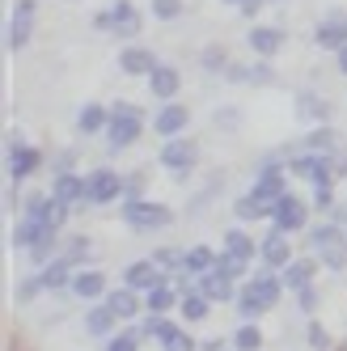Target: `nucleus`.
I'll list each match as a JSON object with an SVG mask.
<instances>
[{
  "label": "nucleus",
  "mask_w": 347,
  "mask_h": 351,
  "mask_svg": "<svg viewBox=\"0 0 347 351\" xmlns=\"http://www.w3.org/2000/svg\"><path fill=\"white\" fill-rule=\"evenodd\" d=\"M157 64H161V60L148 51V47H140V43H128V47L119 51V72H123V77H144V81H148Z\"/></svg>",
  "instance_id": "obj_16"
},
{
  "label": "nucleus",
  "mask_w": 347,
  "mask_h": 351,
  "mask_svg": "<svg viewBox=\"0 0 347 351\" xmlns=\"http://www.w3.org/2000/svg\"><path fill=\"white\" fill-rule=\"evenodd\" d=\"M178 313H182V322H204V317L212 313V300L195 288V292H187V296L178 300Z\"/></svg>",
  "instance_id": "obj_32"
},
{
  "label": "nucleus",
  "mask_w": 347,
  "mask_h": 351,
  "mask_svg": "<svg viewBox=\"0 0 347 351\" xmlns=\"http://www.w3.org/2000/svg\"><path fill=\"white\" fill-rule=\"evenodd\" d=\"M34 21H38V0H17L9 17V51H26V43L34 38Z\"/></svg>",
  "instance_id": "obj_13"
},
{
  "label": "nucleus",
  "mask_w": 347,
  "mask_h": 351,
  "mask_svg": "<svg viewBox=\"0 0 347 351\" xmlns=\"http://www.w3.org/2000/svg\"><path fill=\"white\" fill-rule=\"evenodd\" d=\"M280 275H284V288L301 292V288H309V284H313V275H318V258H292Z\"/></svg>",
  "instance_id": "obj_26"
},
{
  "label": "nucleus",
  "mask_w": 347,
  "mask_h": 351,
  "mask_svg": "<svg viewBox=\"0 0 347 351\" xmlns=\"http://www.w3.org/2000/svg\"><path fill=\"white\" fill-rule=\"evenodd\" d=\"M51 195L60 199V204H85V195H89V178H81V173H72V169H64V173H56V186H51Z\"/></svg>",
  "instance_id": "obj_24"
},
{
  "label": "nucleus",
  "mask_w": 347,
  "mask_h": 351,
  "mask_svg": "<svg viewBox=\"0 0 347 351\" xmlns=\"http://www.w3.org/2000/svg\"><path fill=\"white\" fill-rule=\"evenodd\" d=\"M93 26L102 30V34H119V38H136L140 34V26H144V17H140V9L132 5V0H115L110 9H97L93 13Z\"/></svg>",
  "instance_id": "obj_4"
},
{
  "label": "nucleus",
  "mask_w": 347,
  "mask_h": 351,
  "mask_svg": "<svg viewBox=\"0 0 347 351\" xmlns=\"http://www.w3.org/2000/svg\"><path fill=\"white\" fill-rule=\"evenodd\" d=\"M347 229L339 224H313L309 229V241L318 245V258L326 263V271H347Z\"/></svg>",
  "instance_id": "obj_7"
},
{
  "label": "nucleus",
  "mask_w": 347,
  "mask_h": 351,
  "mask_svg": "<svg viewBox=\"0 0 347 351\" xmlns=\"http://www.w3.org/2000/svg\"><path fill=\"white\" fill-rule=\"evenodd\" d=\"M313 204H318V208H335V191H331V182L313 186Z\"/></svg>",
  "instance_id": "obj_42"
},
{
  "label": "nucleus",
  "mask_w": 347,
  "mask_h": 351,
  "mask_svg": "<svg viewBox=\"0 0 347 351\" xmlns=\"http://www.w3.org/2000/svg\"><path fill=\"white\" fill-rule=\"evenodd\" d=\"M259 258H263V267H267V271H284V267L292 263V245H288V233L271 229V233L259 241Z\"/></svg>",
  "instance_id": "obj_18"
},
{
  "label": "nucleus",
  "mask_w": 347,
  "mask_h": 351,
  "mask_svg": "<svg viewBox=\"0 0 347 351\" xmlns=\"http://www.w3.org/2000/svg\"><path fill=\"white\" fill-rule=\"evenodd\" d=\"M233 347L237 351H259L263 347V330H259L254 322H241L237 330H233Z\"/></svg>",
  "instance_id": "obj_34"
},
{
  "label": "nucleus",
  "mask_w": 347,
  "mask_h": 351,
  "mask_svg": "<svg viewBox=\"0 0 347 351\" xmlns=\"http://www.w3.org/2000/svg\"><path fill=\"white\" fill-rule=\"evenodd\" d=\"M51 254H56V237H47L43 245H34V250H30V258H34V267H43V263L51 258Z\"/></svg>",
  "instance_id": "obj_39"
},
{
  "label": "nucleus",
  "mask_w": 347,
  "mask_h": 351,
  "mask_svg": "<svg viewBox=\"0 0 347 351\" xmlns=\"http://www.w3.org/2000/svg\"><path fill=\"white\" fill-rule=\"evenodd\" d=\"M119 216H123V224H128V229H136V233H157V229H165V224L174 220V212H169L165 204H157V199H144V195L123 199Z\"/></svg>",
  "instance_id": "obj_3"
},
{
  "label": "nucleus",
  "mask_w": 347,
  "mask_h": 351,
  "mask_svg": "<svg viewBox=\"0 0 347 351\" xmlns=\"http://www.w3.org/2000/svg\"><path fill=\"white\" fill-rule=\"evenodd\" d=\"M220 5H229V9H241V5H246V0H220Z\"/></svg>",
  "instance_id": "obj_46"
},
{
  "label": "nucleus",
  "mask_w": 347,
  "mask_h": 351,
  "mask_svg": "<svg viewBox=\"0 0 347 351\" xmlns=\"http://www.w3.org/2000/svg\"><path fill=\"white\" fill-rule=\"evenodd\" d=\"M115 322H119V313L102 300V305H93V309L85 313V330H89L93 339H110V335H115Z\"/></svg>",
  "instance_id": "obj_27"
},
{
  "label": "nucleus",
  "mask_w": 347,
  "mask_h": 351,
  "mask_svg": "<svg viewBox=\"0 0 347 351\" xmlns=\"http://www.w3.org/2000/svg\"><path fill=\"white\" fill-rule=\"evenodd\" d=\"M191 128V110L182 102H161V110L153 114V132L161 140H174V136H182Z\"/></svg>",
  "instance_id": "obj_15"
},
{
  "label": "nucleus",
  "mask_w": 347,
  "mask_h": 351,
  "mask_svg": "<svg viewBox=\"0 0 347 351\" xmlns=\"http://www.w3.org/2000/svg\"><path fill=\"white\" fill-rule=\"evenodd\" d=\"M123 191H128L123 173L110 169V165H102V169H93V173H89V195H85V204L106 208V204H115V199H123Z\"/></svg>",
  "instance_id": "obj_12"
},
{
  "label": "nucleus",
  "mask_w": 347,
  "mask_h": 351,
  "mask_svg": "<svg viewBox=\"0 0 347 351\" xmlns=\"http://www.w3.org/2000/svg\"><path fill=\"white\" fill-rule=\"evenodd\" d=\"M123 284L136 288V292H153L157 284H165V280H161V263H157V258L128 263V267H123Z\"/></svg>",
  "instance_id": "obj_19"
},
{
  "label": "nucleus",
  "mask_w": 347,
  "mask_h": 351,
  "mask_svg": "<svg viewBox=\"0 0 347 351\" xmlns=\"http://www.w3.org/2000/svg\"><path fill=\"white\" fill-rule=\"evenodd\" d=\"M178 300L182 296H178V288H174V284H157L153 292H144V309L161 317V313H169L174 305H178Z\"/></svg>",
  "instance_id": "obj_31"
},
{
  "label": "nucleus",
  "mask_w": 347,
  "mask_h": 351,
  "mask_svg": "<svg viewBox=\"0 0 347 351\" xmlns=\"http://www.w3.org/2000/svg\"><path fill=\"white\" fill-rule=\"evenodd\" d=\"M246 43H250V51H254L259 60H276V56L284 51L288 34H284V26H267V21H254V26L246 30Z\"/></svg>",
  "instance_id": "obj_14"
},
{
  "label": "nucleus",
  "mask_w": 347,
  "mask_h": 351,
  "mask_svg": "<svg viewBox=\"0 0 347 351\" xmlns=\"http://www.w3.org/2000/svg\"><path fill=\"white\" fill-rule=\"evenodd\" d=\"M305 220H309V204H305L301 195H292V191H284L276 199V208H271V229H280V233L305 229Z\"/></svg>",
  "instance_id": "obj_11"
},
{
  "label": "nucleus",
  "mask_w": 347,
  "mask_h": 351,
  "mask_svg": "<svg viewBox=\"0 0 347 351\" xmlns=\"http://www.w3.org/2000/svg\"><path fill=\"white\" fill-rule=\"evenodd\" d=\"M288 173L305 178L309 186L335 182V153H313V148H305V153H296V157L288 161Z\"/></svg>",
  "instance_id": "obj_10"
},
{
  "label": "nucleus",
  "mask_w": 347,
  "mask_h": 351,
  "mask_svg": "<svg viewBox=\"0 0 347 351\" xmlns=\"http://www.w3.org/2000/svg\"><path fill=\"white\" fill-rule=\"evenodd\" d=\"M313 43L318 47H326V51H339V47L347 43V17H326V21H318L313 26Z\"/></svg>",
  "instance_id": "obj_25"
},
{
  "label": "nucleus",
  "mask_w": 347,
  "mask_h": 351,
  "mask_svg": "<svg viewBox=\"0 0 347 351\" xmlns=\"http://www.w3.org/2000/svg\"><path fill=\"white\" fill-rule=\"evenodd\" d=\"M305 148H313V153H335V132L326 123H318V128L305 136Z\"/></svg>",
  "instance_id": "obj_36"
},
{
  "label": "nucleus",
  "mask_w": 347,
  "mask_h": 351,
  "mask_svg": "<svg viewBox=\"0 0 347 351\" xmlns=\"http://www.w3.org/2000/svg\"><path fill=\"white\" fill-rule=\"evenodd\" d=\"M271 208H276V199L259 195L254 186L233 199V216H237V220H271Z\"/></svg>",
  "instance_id": "obj_21"
},
{
  "label": "nucleus",
  "mask_w": 347,
  "mask_h": 351,
  "mask_svg": "<svg viewBox=\"0 0 347 351\" xmlns=\"http://www.w3.org/2000/svg\"><path fill=\"white\" fill-rule=\"evenodd\" d=\"M110 128H106V144L115 148V153H123V148H132L140 136H144V119L136 106H110Z\"/></svg>",
  "instance_id": "obj_8"
},
{
  "label": "nucleus",
  "mask_w": 347,
  "mask_h": 351,
  "mask_svg": "<svg viewBox=\"0 0 347 351\" xmlns=\"http://www.w3.org/2000/svg\"><path fill=\"white\" fill-rule=\"evenodd\" d=\"M296 114L313 119V123H326V102H322L318 93H296Z\"/></svg>",
  "instance_id": "obj_33"
},
{
  "label": "nucleus",
  "mask_w": 347,
  "mask_h": 351,
  "mask_svg": "<svg viewBox=\"0 0 347 351\" xmlns=\"http://www.w3.org/2000/svg\"><path fill=\"white\" fill-rule=\"evenodd\" d=\"M296 305H301V313H313V309H318V292H313V284L296 292Z\"/></svg>",
  "instance_id": "obj_41"
},
{
  "label": "nucleus",
  "mask_w": 347,
  "mask_h": 351,
  "mask_svg": "<svg viewBox=\"0 0 347 351\" xmlns=\"http://www.w3.org/2000/svg\"><path fill=\"white\" fill-rule=\"evenodd\" d=\"M161 267H182V258H187V250H182V254H178V250H157V254H153Z\"/></svg>",
  "instance_id": "obj_43"
},
{
  "label": "nucleus",
  "mask_w": 347,
  "mask_h": 351,
  "mask_svg": "<svg viewBox=\"0 0 347 351\" xmlns=\"http://www.w3.org/2000/svg\"><path fill=\"white\" fill-rule=\"evenodd\" d=\"M309 343H313L318 351H326V347H331V339H326V326H322V322H309Z\"/></svg>",
  "instance_id": "obj_40"
},
{
  "label": "nucleus",
  "mask_w": 347,
  "mask_h": 351,
  "mask_svg": "<svg viewBox=\"0 0 347 351\" xmlns=\"http://www.w3.org/2000/svg\"><path fill=\"white\" fill-rule=\"evenodd\" d=\"M335 68H339V72H343V77H347V43H343V47H339V51H335Z\"/></svg>",
  "instance_id": "obj_45"
},
{
  "label": "nucleus",
  "mask_w": 347,
  "mask_h": 351,
  "mask_svg": "<svg viewBox=\"0 0 347 351\" xmlns=\"http://www.w3.org/2000/svg\"><path fill=\"white\" fill-rule=\"evenodd\" d=\"M259 9H263V0H246L237 13H241V17H259Z\"/></svg>",
  "instance_id": "obj_44"
},
{
  "label": "nucleus",
  "mask_w": 347,
  "mask_h": 351,
  "mask_svg": "<svg viewBox=\"0 0 347 351\" xmlns=\"http://www.w3.org/2000/svg\"><path fill=\"white\" fill-rule=\"evenodd\" d=\"M200 68H204V72H216V77H225V68H229V60H225V47H204Z\"/></svg>",
  "instance_id": "obj_37"
},
{
  "label": "nucleus",
  "mask_w": 347,
  "mask_h": 351,
  "mask_svg": "<svg viewBox=\"0 0 347 351\" xmlns=\"http://www.w3.org/2000/svg\"><path fill=\"white\" fill-rule=\"evenodd\" d=\"M157 165L169 173V178L187 182L195 165H200V148H195L187 136H174V140H161V153H157Z\"/></svg>",
  "instance_id": "obj_5"
},
{
  "label": "nucleus",
  "mask_w": 347,
  "mask_h": 351,
  "mask_svg": "<svg viewBox=\"0 0 347 351\" xmlns=\"http://www.w3.org/2000/svg\"><path fill=\"white\" fill-rule=\"evenodd\" d=\"M229 351H237V347H229Z\"/></svg>",
  "instance_id": "obj_48"
},
{
  "label": "nucleus",
  "mask_w": 347,
  "mask_h": 351,
  "mask_svg": "<svg viewBox=\"0 0 347 351\" xmlns=\"http://www.w3.org/2000/svg\"><path fill=\"white\" fill-rule=\"evenodd\" d=\"M72 267H81V254H77V250H72V254L51 258V263H47V267L34 275V280H26V284L17 288V300L26 305V300L38 296V292H60V288H68V284H72V275H77Z\"/></svg>",
  "instance_id": "obj_2"
},
{
  "label": "nucleus",
  "mask_w": 347,
  "mask_h": 351,
  "mask_svg": "<svg viewBox=\"0 0 347 351\" xmlns=\"http://www.w3.org/2000/svg\"><path fill=\"white\" fill-rule=\"evenodd\" d=\"M106 351H140V330L132 326V330H119L106 339Z\"/></svg>",
  "instance_id": "obj_38"
},
{
  "label": "nucleus",
  "mask_w": 347,
  "mask_h": 351,
  "mask_svg": "<svg viewBox=\"0 0 347 351\" xmlns=\"http://www.w3.org/2000/svg\"><path fill=\"white\" fill-rule=\"evenodd\" d=\"M68 292L77 296V300H106V275L102 271H77L72 275V284H68Z\"/></svg>",
  "instance_id": "obj_23"
},
{
  "label": "nucleus",
  "mask_w": 347,
  "mask_h": 351,
  "mask_svg": "<svg viewBox=\"0 0 347 351\" xmlns=\"http://www.w3.org/2000/svg\"><path fill=\"white\" fill-rule=\"evenodd\" d=\"M5 165H9V182L17 186V182L34 178V173L43 169V148H34V144H26L21 136H13L9 140V153H5Z\"/></svg>",
  "instance_id": "obj_9"
},
{
  "label": "nucleus",
  "mask_w": 347,
  "mask_h": 351,
  "mask_svg": "<svg viewBox=\"0 0 347 351\" xmlns=\"http://www.w3.org/2000/svg\"><path fill=\"white\" fill-rule=\"evenodd\" d=\"M148 89H153L157 102H174V97H178V89H182V72H178V64H157L153 77H148Z\"/></svg>",
  "instance_id": "obj_20"
},
{
  "label": "nucleus",
  "mask_w": 347,
  "mask_h": 351,
  "mask_svg": "<svg viewBox=\"0 0 347 351\" xmlns=\"http://www.w3.org/2000/svg\"><path fill=\"white\" fill-rule=\"evenodd\" d=\"M259 258V245L250 241V233H225V250H220V258H216V271H225L229 280H237V275H246V267H250Z\"/></svg>",
  "instance_id": "obj_6"
},
{
  "label": "nucleus",
  "mask_w": 347,
  "mask_h": 351,
  "mask_svg": "<svg viewBox=\"0 0 347 351\" xmlns=\"http://www.w3.org/2000/svg\"><path fill=\"white\" fill-rule=\"evenodd\" d=\"M200 292L208 296V300H237V292H233V280L225 271H208V275H200Z\"/></svg>",
  "instance_id": "obj_28"
},
{
  "label": "nucleus",
  "mask_w": 347,
  "mask_h": 351,
  "mask_svg": "<svg viewBox=\"0 0 347 351\" xmlns=\"http://www.w3.org/2000/svg\"><path fill=\"white\" fill-rule=\"evenodd\" d=\"M263 5H276V0H263Z\"/></svg>",
  "instance_id": "obj_47"
},
{
  "label": "nucleus",
  "mask_w": 347,
  "mask_h": 351,
  "mask_svg": "<svg viewBox=\"0 0 347 351\" xmlns=\"http://www.w3.org/2000/svg\"><path fill=\"white\" fill-rule=\"evenodd\" d=\"M148 335L157 339V347L161 351H195V339L182 330L178 322H165V317H153L148 322Z\"/></svg>",
  "instance_id": "obj_17"
},
{
  "label": "nucleus",
  "mask_w": 347,
  "mask_h": 351,
  "mask_svg": "<svg viewBox=\"0 0 347 351\" xmlns=\"http://www.w3.org/2000/svg\"><path fill=\"white\" fill-rule=\"evenodd\" d=\"M148 13L169 26V21H178V17L187 13V0H153V5H148Z\"/></svg>",
  "instance_id": "obj_35"
},
{
  "label": "nucleus",
  "mask_w": 347,
  "mask_h": 351,
  "mask_svg": "<svg viewBox=\"0 0 347 351\" xmlns=\"http://www.w3.org/2000/svg\"><path fill=\"white\" fill-rule=\"evenodd\" d=\"M280 296H284V275H280V271H263V275H254V280H246V284H241V292H237L233 305L254 322L259 313L276 309V300H280Z\"/></svg>",
  "instance_id": "obj_1"
},
{
  "label": "nucleus",
  "mask_w": 347,
  "mask_h": 351,
  "mask_svg": "<svg viewBox=\"0 0 347 351\" xmlns=\"http://www.w3.org/2000/svg\"><path fill=\"white\" fill-rule=\"evenodd\" d=\"M110 106H102V102H85L81 110H77V132L81 136H106V128H110Z\"/></svg>",
  "instance_id": "obj_22"
},
{
  "label": "nucleus",
  "mask_w": 347,
  "mask_h": 351,
  "mask_svg": "<svg viewBox=\"0 0 347 351\" xmlns=\"http://www.w3.org/2000/svg\"><path fill=\"white\" fill-rule=\"evenodd\" d=\"M106 305H110L119 317H136V313L144 309V292H136V288L123 284L119 292H106Z\"/></svg>",
  "instance_id": "obj_29"
},
{
  "label": "nucleus",
  "mask_w": 347,
  "mask_h": 351,
  "mask_svg": "<svg viewBox=\"0 0 347 351\" xmlns=\"http://www.w3.org/2000/svg\"><path fill=\"white\" fill-rule=\"evenodd\" d=\"M216 258H220V254H216L212 245H191V250H187V258H182V271L200 280V275H208V271L216 267Z\"/></svg>",
  "instance_id": "obj_30"
}]
</instances>
